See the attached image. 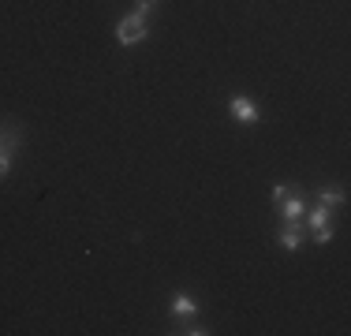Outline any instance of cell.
Here are the masks:
<instances>
[{"mask_svg":"<svg viewBox=\"0 0 351 336\" xmlns=\"http://www.w3.org/2000/svg\"><path fill=\"white\" fill-rule=\"evenodd\" d=\"M146 38H149V19L142 12H131L116 23V41H120V45H138V41H146Z\"/></svg>","mask_w":351,"mask_h":336,"instance_id":"6da1fadb","label":"cell"},{"mask_svg":"<svg viewBox=\"0 0 351 336\" xmlns=\"http://www.w3.org/2000/svg\"><path fill=\"white\" fill-rule=\"evenodd\" d=\"M277 209H280L284 221H303V213H306L311 206H306V198H303V195H288L284 202H277Z\"/></svg>","mask_w":351,"mask_h":336,"instance_id":"7a4b0ae2","label":"cell"},{"mask_svg":"<svg viewBox=\"0 0 351 336\" xmlns=\"http://www.w3.org/2000/svg\"><path fill=\"white\" fill-rule=\"evenodd\" d=\"M232 116H236V120L239 123H247V128H250V123H258V108H254V101H247V97H232Z\"/></svg>","mask_w":351,"mask_h":336,"instance_id":"3957f363","label":"cell"},{"mask_svg":"<svg viewBox=\"0 0 351 336\" xmlns=\"http://www.w3.org/2000/svg\"><path fill=\"white\" fill-rule=\"evenodd\" d=\"M280 247H284V250H299V247H303V228H299V221H284V228H280Z\"/></svg>","mask_w":351,"mask_h":336,"instance_id":"277c9868","label":"cell"},{"mask_svg":"<svg viewBox=\"0 0 351 336\" xmlns=\"http://www.w3.org/2000/svg\"><path fill=\"white\" fill-rule=\"evenodd\" d=\"M19 149V128L15 123H0V154H12Z\"/></svg>","mask_w":351,"mask_h":336,"instance_id":"5b68a950","label":"cell"},{"mask_svg":"<svg viewBox=\"0 0 351 336\" xmlns=\"http://www.w3.org/2000/svg\"><path fill=\"white\" fill-rule=\"evenodd\" d=\"M344 202H348V191H344V187H325V191H317V206H325V209L344 206Z\"/></svg>","mask_w":351,"mask_h":336,"instance_id":"8992f818","label":"cell"},{"mask_svg":"<svg viewBox=\"0 0 351 336\" xmlns=\"http://www.w3.org/2000/svg\"><path fill=\"white\" fill-rule=\"evenodd\" d=\"M172 314L176 317H195L198 314V302L191 299V296H176L172 299Z\"/></svg>","mask_w":351,"mask_h":336,"instance_id":"52a82bcc","label":"cell"},{"mask_svg":"<svg viewBox=\"0 0 351 336\" xmlns=\"http://www.w3.org/2000/svg\"><path fill=\"white\" fill-rule=\"evenodd\" d=\"M303 217H306L311 228H325V224H329V209H325V206H314L311 213H303Z\"/></svg>","mask_w":351,"mask_h":336,"instance_id":"ba28073f","label":"cell"},{"mask_svg":"<svg viewBox=\"0 0 351 336\" xmlns=\"http://www.w3.org/2000/svg\"><path fill=\"white\" fill-rule=\"evenodd\" d=\"M314 243H332V224H325V228H314Z\"/></svg>","mask_w":351,"mask_h":336,"instance_id":"9c48e42d","label":"cell"},{"mask_svg":"<svg viewBox=\"0 0 351 336\" xmlns=\"http://www.w3.org/2000/svg\"><path fill=\"white\" fill-rule=\"evenodd\" d=\"M135 4H138L135 12H142V15H146V12H154V8L161 4V0H135Z\"/></svg>","mask_w":351,"mask_h":336,"instance_id":"30bf717a","label":"cell"},{"mask_svg":"<svg viewBox=\"0 0 351 336\" xmlns=\"http://www.w3.org/2000/svg\"><path fill=\"white\" fill-rule=\"evenodd\" d=\"M12 172V154H0V180Z\"/></svg>","mask_w":351,"mask_h":336,"instance_id":"8fae6325","label":"cell"},{"mask_svg":"<svg viewBox=\"0 0 351 336\" xmlns=\"http://www.w3.org/2000/svg\"><path fill=\"white\" fill-rule=\"evenodd\" d=\"M288 195H291L288 187H277V191H273V202H284V198H288Z\"/></svg>","mask_w":351,"mask_h":336,"instance_id":"7c38bea8","label":"cell"}]
</instances>
